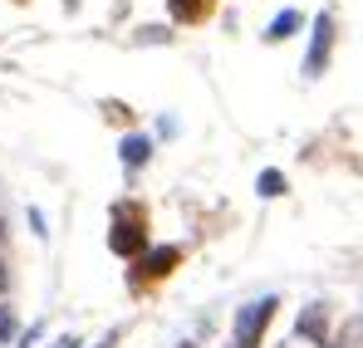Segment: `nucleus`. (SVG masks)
I'll return each instance as SVG.
<instances>
[{
	"mask_svg": "<svg viewBox=\"0 0 363 348\" xmlns=\"http://www.w3.org/2000/svg\"><path fill=\"white\" fill-rule=\"evenodd\" d=\"M35 339H40V324H35V329H30V334L20 339V348H30V344H35Z\"/></svg>",
	"mask_w": 363,
	"mask_h": 348,
	"instance_id": "obj_11",
	"label": "nucleus"
},
{
	"mask_svg": "<svg viewBox=\"0 0 363 348\" xmlns=\"http://www.w3.org/2000/svg\"><path fill=\"white\" fill-rule=\"evenodd\" d=\"M118 157H123V172H143V167H147V157H152V137L128 133V137H123V147H118Z\"/></svg>",
	"mask_w": 363,
	"mask_h": 348,
	"instance_id": "obj_6",
	"label": "nucleus"
},
{
	"mask_svg": "<svg viewBox=\"0 0 363 348\" xmlns=\"http://www.w3.org/2000/svg\"><path fill=\"white\" fill-rule=\"evenodd\" d=\"M329 55H334V15L319 10L314 15V35H309V55H304V79H319L329 69Z\"/></svg>",
	"mask_w": 363,
	"mask_h": 348,
	"instance_id": "obj_4",
	"label": "nucleus"
},
{
	"mask_svg": "<svg viewBox=\"0 0 363 348\" xmlns=\"http://www.w3.org/2000/svg\"><path fill=\"white\" fill-rule=\"evenodd\" d=\"M275 309H280V299H275V294L250 299L241 314H236V339H231V348H260L265 329H270V319H275Z\"/></svg>",
	"mask_w": 363,
	"mask_h": 348,
	"instance_id": "obj_2",
	"label": "nucleus"
},
{
	"mask_svg": "<svg viewBox=\"0 0 363 348\" xmlns=\"http://www.w3.org/2000/svg\"><path fill=\"white\" fill-rule=\"evenodd\" d=\"M10 339H15V314L0 304V344H10Z\"/></svg>",
	"mask_w": 363,
	"mask_h": 348,
	"instance_id": "obj_10",
	"label": "nucleus"
},
{
	"mask_svg": "<svg viewBox=\"0 0 363 348\" xmlns=\"http://www.w3.org/2000/svg\"><path fill=\"white\" fill-rule=\"evenodd\" d=\"M304 15L300 10H280L275 20H270V30H265V45H280V40H290V35H300Z\"/></svg>",
	"mask_w": 363,
	"mask_h": 348,
	"instance_id": "obj_7",
	"label": "nucleus"
},
{
	"mask_svg": "<svg viewBox=\"0 0 363 348\" xmlns=\"http://www.w3.org/2000/svg\"><path fill=\"white\" fill-rule=\"evenodd\" d=\"M167 10H172V20H182V25H196V20H206V0H167Z\"/></svg>",
	"mask_w": 363,
	"mask_h": 348,
	"instance_id": "obj_8",
	"label": "nucleus"
},
{
	"mask_svg": "<svg viewBox=\"0 0 363 348\" xmlns=\"http://www.w3.org/2000/svg\"><path fill=\"white\" fill-rule=\"evenodd\" d=\"M295 334H300V339H314V344L324 348V344H329V309H324V304H304Z\"/></svg>",
	"mask_w": 363,
	"mask_h": 348,
	"instance_id": "obj_5",
	"label": "nucleus"
},
{
	"mask_svg": "<svg viewBox=\"0 0 363 348\" xmlns=\"http://www.w3.org/2000/svg\"><path fill=\"white\" fill-rule=\"evenodd\" d=\"M108 250L123 260H138L147 250V211L138 201H118L113 206V231H108Z\"/></svg>",
	"mask_w": 363,
	"mask_h": 348,
	"instance_id": "obj_1",
	"label": "nucleus"
},
{
	"mask_svg": "<svg viewBox=\"0 0 363 348\" xmlns=\"http://www.w3.org/2000/svg\"><path fill=\"white\" fill-rule=\"evenodd\" d=\"M177 265H182V245H157V250H143V255H138V265H133V290L167 280Z\"/></svg>",
	"mask_w": 363,
	"mask_h": 348,
	"instance_id": "obj_3",
	"label": "nucleus"
},
{
	"mask_svg": "<svg viewBox=\"0 0 363 348\" xmlns=\"http://www.w3.org/2000/svg\"><path fill=\"white\" fill-rule=\"evenodd\" d=\"M55 348H79V339H60V344H55Z\"/></svg>",
	"mask_w": 363,
	"mask_h": 348,
	"instance_id": "obj_12",
	"label": "nucleus"
},
{
	"mask_svg": "<svg viewBox=\"0 0 363 348\" xmlns=\"http://www.w3.org/2000/svg\"><path fill=\"white\" fill-rule=\"evenodd\" d=\"M0 285H5V265H0Z\"/></svg>",
	"mask_w": 363,
	"mask_h": 348,
	"instance_id": "obj_13",
	"label": "nucleus"
},
{
	"mask_svg": "<svg viewBox=\"0 0 363 348\" xmlns=\"http://www.w3.org/2000/svg\"><path fill=\"white\" fill-rule=\"evenodd\" d=\"M255 191H260V196H280V191H285V172L265 167V172H260V181H255Z\"/></svg>",
	"mask_w": 363,
	"mask_h": 348,
	"instance_id": "obj_9",
	"label": "nucleus"
}]
</instances>
